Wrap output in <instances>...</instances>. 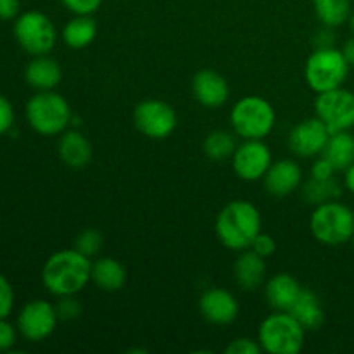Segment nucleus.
Listing matches in <instances>:
<instances>
[{"label": "nucleus", "mask_w": 354, "mask_h": 354, "mask_svg": "<svg viewBox=\"0 0 354 354\" xmlns=\"http://www.w3.org/2000/svg\"><path fill=\"white\" fill-rule=\"evenodd\" d=\"M41 282L52 296H76L92 282V259L78 249L54 252L41 268Z\"/></svg>", "instance_id": "f257e3e1"}, {"label": "nucleus", "mask_w": 354, "mask_h": 354, "mask_svg": "<svg viewBox=\"0 0 354 354\" xmlns=\"http://www.w3.org/2000/svg\"><path fill=\"white\" fill-rule=\"evenodd\" d=\"M261 213L252 203L237 199L228 203L216 216L214 230L221 244L230 251L251 249L254 239L261 234Z\"/></svg>", "instance_id": "f03ea898"}, {"label": "nucleus", "mask_w": 354, "mask_h": 354, "mask_svg": "<svg viewBox=\"0 0 354 354\" xmlns=\"http://www.w3.org/2000/svg\"><path fill=\"white\" fill-rule=\"evenodd\" d=\"M26 120L37 133L55 137L64 133L73 123V113L68 100L57 92H37L26 102Z\"/></svg>", "instance_id": "7ed1b4c3"}, {"label": "nucleus", "mask_w": 354, "mask_h": 354, "mask_svg": "<svg viewBox=\"0 0 354 354\" xmlns=\"http://www.w3.org/2000/svg\"><path fill=\"white\" fill-rule=\"evenodd\" d=\"M230 124L235 135L244 140H263L275 128L277 113L263 97L245 95L232 107Z\"/></svg>", "instance_id": "20e7f679"}, {"label": "nucleus", "mask_w": 354, "mask_h": 354, "mask_svg": "<svg viewBox=\"0 0 354 354\" xmlns=\"http://www.w3.org/2000/svg\"><path fill=\"white\" fill-rule=\"evenodd\" d=\"M304 341L306 328L289 311H275L259 324L258 342L268 354H297Z\"/></svg>", "instance_id": "39448f33"}, {"label": "nucleus", "mask_w": 354, "mask_h": 354, "mask_svg": "<svg viewBox=\"0 0 354 354\" xmlns=\"http://www.w3.org/2000/svg\"><path fill=\"white\" fill-rule=\"evenodd\" d=\"M310 230L320 244L330 248L351 242L354 235V211L337 201L318 204L311 213Z\"/></svg>", "instance_id": "423d86ee"}, {"label": "nucleus", "mask_w": 354, "mask_h": 354, "mask_svg": "<svg viewBox=\"0 0 354 354\" xmlns=\"http://www.w3.org/2000/svg\"><path fill=\"white\" fill-rule=\"evenodd\" d=\"M351 66L342 50L335 47H317L304 64V80L313 92L322 93L342 86Z\"/></svg>", "instance_id": "0eeeda50"}, {"label": "nucleus", "mask_w": 354, "mask_h": 354, "mask_svg": "<svg viewBox=\"0 0 354 354\" xmlns=\"http://www.w3.org/2000/svg\"><path fill=\"white\" fill-rule=\"evenodd\" d=\"M14 37L23 50L31 55H47L57 41V30L47 14L26 10L14 23Z\"/></svg>", "instance_id": "6e6552de"}, {"label": "nucleus", "mask_w": 354, "mask_h": 354, "mask_svg": "<svg viewBox=\"0 0 354 354\" xmlns=\"http://www.w3.org/2000/svg\"><path fill=\"white\" fill-rule=\"evenodd\" d=\"M315 113L330 133L351 130L354 127V92L339 88L317 93Z\"/></svg>", "instance_id": "1a4fd4ad"}, {"label": "nucleus", "mask_w": 354, "mask_h": 354, "mask_svg": "<svg viewBox=\"0 0 354 354\" xmlns=\"http://www.w3.org/2000/svg\"><path fill=\"white\" fill-rule=\"evenodd\" d=\"M133 123L142 135L161 140L175 131L178 116H176V111L165 100L147 99L142 100L135 107Z\"/></svg>", "instance_id": "9d476101"}, {"label": "nucleus", "mask_w": 354, "mask_h": 354, "mask_svg": "<svg viewBox=\"0 0 354 354\" xmlns=\"http://www.w3.org/2000/svg\"><path fill=\"white\" fill-rule=\"evenodd\" d=\"M57 311L48 301L35 299L23 306L17 317V330L26 341L40 342L54 334L57 327Z\"/></svg>", "instance_id": "9b49d317"}, {"label": "nucleus", "mask_w": 354, "mask_h": 354, "mask_svg": "<svg viewBox=\"0 0 354 354\" xmlns=\"http://www.w3.org/2000/svg\"><path fill=\"white\" fill-rule=\"evenodd\" d=\"M272 166V152L263 140H244L232 154V168L244 182H258Z\"/></svg>", "instance_id": "f8f14e48"}, {"label": "nucleus", "mask_w": 354, "mask_h": 354, "mask_svg": "<svg viewBox=\"0 0 354 354\" xmlns=\"http://www.w3.org/2000/svg\"><path fill=\"white\" fill-rule=\"evenodd\" d=\"M330 135L324 121L317 116L308 118L290 130L287 144L297 158H317L324 152Z\"/></svg>", "instance_id": "ddd939ff"}, {"label": "nucleus", "mask_w": 354, "mask_h": 354, "mask_svg": "<svg viewBox=\"0 0 354 354\" xmlns=\"http://www.w3.org/2000/svg\"><path fill=\"white\" fill-rule=\"evenodd\" d=\"M199 310L209 324L223 327L235 322L239 315V303L232 292L220 287H213L201 296Z\"/></svg>", "instance_id": "4468645a"}, {"label": "nucleus", "mask_w": 354, "mask_h": 354, "mask_svg": "<svg viewBox=\"0 0 354 354\" xmlns=\"http://www.w3.org/2000/svg\"><path fill=\"white\" fill-rule=\"evenodd\" d=\"M263 182L270 196H290L303 185V169L296 161L280 159V161L272 162L266 175L263 176Z\"/></svg>", "instance_id": "2eb2a0df"}, {"label": "nucleus", "mask_w": 354, "mask_h": 354, "mask_svg": "<svg viewBox=\"0 0 354 354\" xmlns=\"http://www.w3.org/2000/svg\"><path fill=\"white\" fill-rule=\"evenodd\" d=\"M192 93L201 106L216 109L227 102L230 88L227 80L220 73L213 69H201L192 78Z\"/></svg>", "instance_id": "dca6fc26"}, {"label": "nucleus", "mask_w": 354, "mask_h": 354, "mask_svg": "<svg viewBox=\"0 0 354 354\" xmlns=\"http://www.w3.org/2000/svg\"><path fill=\"white\" fill-rule=\"evenodd\" d=\"M301 283L289 273H279L266 283L265 296L270 306L275 311H290L299 297Z\"/></svg>", "instance_id": "f3484780"}, {"label": "nucleus", "mask_w": 354, "mask_h": 354, "mask_svg": "<svg viewBox=\"0 0 354 354\" xmlns=\"http://www.w3.org/2000/svg\"><path fill=\"white\" fill-rule=\"evenodd\" d=\"M235 282L244 290H256L263 286L266 277L265 258L256 254L252 249L241 251L234 263Z\"/></svg>", "instance_id": "a211bd4d"}, {"label": "nucleus", "mask_w": 354, "mask_h": 354, "mask_svg": "<svg viewBox=\"0 0 354 354\" xmlns=\"http://www.w3.org/2000/svg\"><path fill=\"white\" fill-rule=\"evenodd\" d=\"M59 158L69 168H85L92 159V145L78 130H66L59 140Z\"/></svg>", "instance_id": "6ab92c4d"}, {"label": "nucleus", "mask_w": 354, "mask_h": 354, "mask_svg": "<svg viewBox=\"0 0 354 354\" xmlns=\"http://www.w3.org/2000/svg\"><path fill=\"white\" fill-rule=\"evenodd\" d=\"M61 68L48 55H35V59H31L24 71L26 83L38 92L54 90L61 83Z\"/></svg>", "instance_id": "aec40b11"}, {"label": "nucleus", "mask_w": 354, "mask_h": 354, "mask_svg": "<svg viewBox=\"0 0 354 354\" xmlns=\"http://www.w3.org/2000/svg\"><path fill=\"white\" fill-rule=\"evenodd\" d=\"M92 282L97 289L116 292L127 283V270L118 259L99 258L92 261Z\"/></svg>", "instance_id": "412c9836"}, {"label": "nucleus", "mask_w": 354, "mask_h": 354, "mask_svg": "<svg viewBox=\"0 0 354 354\" xmlns=\"http://www.w3.org/2000/svg\"><path fill=\"white\" fill-rule=\"evenodd\" d=\"M322 156L330 161L335 171H346L354 165V135L349 130L332 133Z\"/></svg>", "instance_id": "4be33fe9"}, {"label": "nucleus", "mask_w": 354, "mask_h": 354, "mask_svg": "<svg viewBox=\"0 0 354 354\" xmlns=\"http://www.w3.org/2000/svg\"><path fill=\"white\" fill-rule=\"evenodd\" d=\"M289 313L292 315V317L296 318V320L299 322L306 330L320 328L325 318L320 299H318V296L313 292V290H308V289L301 290L296 304H294L292 310H290Z\"/></svg>", "instance_id": "5701e85b"}, {"label": "nucleus", "mask_w": 354, "mask_h": 354, "mask_svg": "<svg viewBox=\"0 0 354 354\" xmlns=\"http://www.w3.org/2000/svg\"><path fill=\"white\" fill-rule=\"evenodd\" d=\"M61 37L69 48L80 50L88 47L97 37L95 19L92 16H75L64 24Z\"/></svg>", "instance_id": "b1692460"}, {"label": "nucleus", "mask_w": 354, "mask_h": 354, "mask_svg": "<svg viewBox=\"0 0 354 354\" xmlns=\"http://www.w3.org/2000/svg\"><path fill=\"white\" fill-rule=\"evenodd\" d=\"M313 9L324 26L339 28L351 16V0H313Z\"/></svg>", "instance_id": "393cba45"}, {"label": "nucleus", "mask_w": 354, "mask_h": 354, "mask_svg": "<svg viewBox=\"0 0 354 354\" xmlns=\"http://www.w3.org/2000/svg\"><path fill=\"white\" fill-rule=\"evenodd\" d=\"M301 192H303V197L306 203L318 206V204L328 203V201H337L341 197L342 190L341 185L334 178H310L308 182L303 183V190Z\"/></svg>", "instance_id": "a878e982"}, {"label": "nucleus", "mask_w": 354, "mask_h": 354, "mask_svg": "<svg viewBox=\"0 0 354 354\" xmlns=\"http://www.w3.org/2000/svg\"><path fill=\"white\" fill-rule=\"evenodd\" d=\"M237 138L234 133L225 130H214L204 138V152L213 161H223V159L232 158V154L237 149Z\"/></svg>", "instance_id": "bb28decb"}, {"label": "nucleus", "mask_w": 354, "mask_h": 354, "mask_svg": "<svg viewBox=\"0 0 354 354\" xmlns=\"http://www.w3.org/2000/svg\"><path fill=\"white\" fill-rule=\"evenodd\" d=\"M102 235H100L99 230H93V228H88V230H83L82 234L76 237L75 241V249H78L80 252H83L88 258H93L95 254H99V251L102 249Z\"/></svg>", "instance_id": "cd10ccee"}, {"label": "nucleus", "mask_w": 354, "mask_h": 354, "mask_svg": "<svg viewBox=\"0 0 354 354\" xmlns=\"http://www.w3.org/2000/svg\"><path fill=\"white\" fill-rule=\"evenodd\" d=\"M62 7L75 16H92L102 6V0H61Z\"/></svg>", "instance_id": "c85d7f7f"}, {"label": "nucleus", "mask_w": 354, "mask_h": 354, "mask_svg": "<svg viewBox=\"0 0 354 354\" xmlns=\"http://www.w3.org/2000/svg\"><path fill=\"white\" fill-rule=\"evenodd\" d=\"M82 304L75 296L59 297V303L55 304V311H57L59 320H75L82 315Z\"/></svg>", "instance_id": "c756f323"}, {"label": "nucleus", "mask_w": 354, "mask_h": 354, "mask_svg": "<svg viewBox=\"0 0 354 354\" xmlns=\"http://www.w3.org/2000/svg\"><path fill=\"white\" fill-rule=\"evenodd\" d=\"M261 351V344H259L258 341H254V339L249 337L234 339V341L225 348V353L227 354H259Z\"/></svg>", "instance_id": "7c9ffc66"}, {"label": "nucleus", "mask_w": 354, "mask_h": 354, "mask_svg": "<svg viewBox=\"0 0 354 354\" xmlns=\"http://www.w3.org/2000/svg\"><path fill=\"white\" fill-rule=\"evenodd\" d=\"M14 308V290L9 280L0 275V320L12 313Z\"/></svg>", "instance_id": "2f4dec72"}, {"label": "nucleus", "mask_w": 354, "mask_h": 354, "mask_svg": "<svg viewBox=\"0 0 354 354\" xmlns=\"http://www.w3.org/2000/svg\"><path fill=\"white\" fill-rule=\"evenodd\" d=\"M251 249L256 252V254H259L261 258L266 259V258H270V256L275 254L277 242H275V239L272 237V235L263 234V232H261V234H259L258 237L254 239Z\"/></svg>", "instance_id": "473e14b6"}, {"label": "nucleus", "mask_w": 354, "mask_h": 354, "mask_svg": "<svg viewBox=\"0 0 354 354\" xmlns=\"http://www.w3.org/2000/svg\"><path fill=\"white\" fill-rule=\"evenodd\" d=\"M17 332L14 325H10L6 318L0 320V351H10L16 344Z\"/></svg>", "instance_id": "72a5a7b5"}, {"label": "nucleus", "mask_w": 354, "mask_h": 354, "mask_svg": "<svg viewBox=\"0 0 354 354\" xmlns=\"http://www.w3.org/2000/svg\"><path fill=\"white\" fill-rule=\"evenodd\" d=\"M14 124V109L9 99L0 95V135L7 133Z\"/></svg>", "instance_id": "f704fd0d"}, {"label": "nucleus", "mask_w": 354, "mask_h": 354, "mask_svg": "<svg viewBox=\"0 0 354 354\" xmlns=\"http://www.w3.org/2000/svg\"><path fill=\"white\" fill-rule=\"evenodd\" d=\"M334 173H335V168L330 165V161L322 156L320 159H317V161L311 165L310 175H311V178L328 180V178H334Z\"/></svg>", "instance_id": "c9c22d12"}, {"label": "nucleus", "mask_w": 354, "mask_h": 354, "mask_svg": "<svg viewBox=\"0 0 354 354\" xmlns=\"http://www.w3.org/2000/svg\"><path fill=\"white\" fill-rule=\"evenodd\" d=\"M19 0H0V19L10 21L19 16Z\"/></svg>", "instance_id": "e433bc0d"}, {"label": "nucleus", "mask_w": 354, "mask_h": 354, "mask_svg": "<svg viewBox=\"0 0 354 354\" xmlns=\"http://www.w3.org/2000/svg\"><path fill=\"white\" fill-rule=\"evenodd\" d=\"M332 28L325 26L324 30L318 31V37H315V44L317 47H334L332 41H334V35H332Z\"/></svg>", "instance_id": "4c0bfd02"}, {"label": "nucleus", "mask_w": 354, "mask_h": 354, "mask_svg": "<svg viewBox=\"0 0 354 354\" xmlns=\"http://www.w3.org/2000/svg\"><path fill=\"white\" fill-rule=\"evenodd\" d=\"M341 50H342V54H344L348 64L354 66V37L349 38V40H346L344 47H342Z\"/></svg>", "instance_id": "58836bf2"}, {"label": "nucleus", "mask_w": 354, "mask_h": 354, "mask_svg": "<svg viewBox=\"0 0 354 354\" xmlns=\"http://www.w3.org/2000/svg\"><path fill=\"white\" fill-rule=\"evenodd\" d=\"M344 183H346V189H348L351 194H354V165H351L348 169H346Z\"/></svg>", "instance_id": "ea45409f"}, {"label": "nucleus", "mask_w": 354, "mask_h": 354, "mask_svg": "<svg viewBox=\"0 0 354 354\" xmlns=\"http://www.w3.org/2000/svg\"><path fill=\"white\" fill-rule=\"evenodd\" d=\"M348 23H349V28H351V31L354 33V10H351V16H349Z\"/></svg>", "instance_id": "a19ab883"}, {"label": "nucleus", "mask_w": 354, "mask_h": 354, "mask_svg": "<svg viewBox=\"0 0 354 354\" xmlns=\"http://www.w3.org/2000/svg\"><path fill=\"white\" fill-rule=\"evenodd\" d=\"M351 244H353V249H354V235H353V239H351Z\"/></svg>", "instance_id": "79ce46f5"}]
</instances>
